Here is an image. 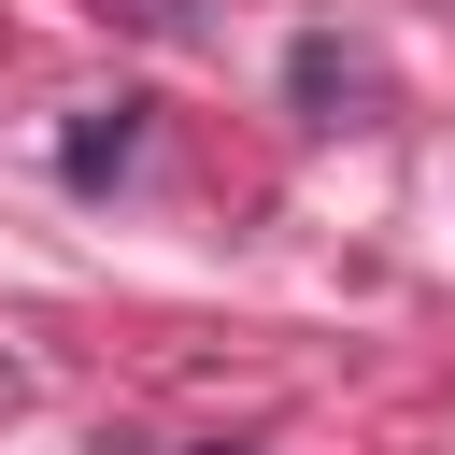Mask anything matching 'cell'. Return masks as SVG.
<instances>
[{
    "label": "cell",
    "instance_id": "cell-1",
    "mask_svg": "<svg viewBox=\"0 0 455 455\" xmlns=\"http://www.w3.org/2000/svg\"><path fill=\"white\" fill-rule=\"evenodd\" d=\"M128 156H142V114H128V100H114V114H85V128L57 142V171H71V185H114Z\"/></svg>",
    "mask_w": 455,
    "mask_h": 455
},
{
    "label": "cell",
    "instance_id": "cell-2",
    "mask_svg": "<svg viewBox=\"0 0 455 455\" xmlns=\"http://www.w3.org/2000/svg\"><path fill=\"white\" fill-rule=\"evenodd\" d=\"M284 85H299V100H313V114H327V100H355V57H341V43H327V28H313V43H299V57H284Z\"/></svg>",
    "mask_w": 455,
    "mask_h": 455
}]
</instances>
